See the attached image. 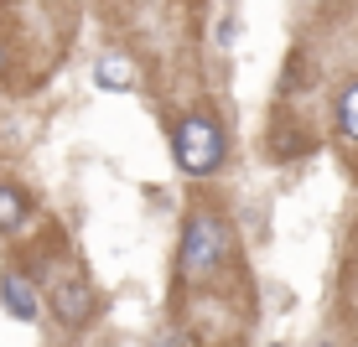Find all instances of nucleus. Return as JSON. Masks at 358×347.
<instances>
[{
    "mask_svg": "<svg viewBox=\"0 0 358 347\" xmlns=\"http://www.w3.org/2000/svg\"><path fill=\"white\" fill-rule=\"evenodd\" d=\"M224 218L218 213H192L187 228H182V249H177V275L182 280H203L218 270V259H224Z\"/></svg>",
    "mask_w": 358,
    "mask_h": 347,
    "instance_id": "nucleus-1",
    "label": "nucleus"
},
{
    "mask_svg": "<svg viewBox=\"0 0 358 347\" xmlns=\"http://www.w3.org/2000/svg\"><path fill=\"white\" fill-rule=\"evenodd\" d=\"M171 151H177V166L187 171V177H208V171H218V161H224V130L208 115H192V119H182Z\"/></svg>",
    "mask_w": 358,
    "mask_h": 347,
    "instance_id": "nucleus-2",
    "label": "nucleus"
},
{
    "mask_svg": "<svg viewBox=\"0 0 358 347\" xmlns=\"http://www.w3.org/2000/svg\"><path fill=\"white\" fill-rule=\"evenodd\" d=\"M52 311L57 321H68V327H78V321H89L94 316V290L83 285L78 275H63L52 285Z\"/></svg>",
    "mask_w": 358,
    "mask_h": 347,
    "instance_id": "nucleus-3",
    "label": "nucleus"
},
{
    "mask_svg": "<svg viewBox=\"0 0 358 347\" xmlns=\"http://www.w3.org/2000/svg\"><path fill=\"white\" fill-rule=\"evenodd\" d=\"M0 295H6V311L16 316V321H36V285L27 280V275H16V270H6L0 275Z\"/></svg>",
    "mask_w": 358,
    "mask_h": 347,
    "instance_id": "nucleus-4",
    "label": "nucleus"
},
{
    "mask_svg": "<svg viewBox=\"0 0 358 347\" xmlns=\"http://www.w3.org/2000/svg\"><path fill=\"white\" fill-rule=\"evenodd\" d=\"M94 83H99V89H130V83H135V68H130L120 52H109V57H99V63H94Z\"/></svg>",
    "mask_w": 358,
    "mask_h": 347,
    "instance_id": "nucleus-5",
    "label": "nucleus"
},
{
    "mask_svg": "<svg viewBox=\"0 0 358 347\" xmlns=\"http://www.w3.org/2000/svg\"><path fill=\"white\" fill-rule=\"evenodd\" d=\"M21 223H27V197L10 182H0V228H21Z\"/></svg>",
    "mask_w": 358,
    "mask_h": 347,
    "instance_id": "nucleus-6",
    "label": "nucleus"
},
{
    "mask_svg": "<svg viewBox=\"0 0 358 347\" xmlns=\"http://www.w3.org/2000/svg\"><path fill=\"white\" fill-rule=\"evenodd\" d=\"M338 125H343L348 140H358V83H353V89H343V98H338Z\"/></svg>",
    "mask_w": 358,
    "mask_h": 347,
    "instance_id": "nucleus-7",
    "label": "nucleus"
},
{
    "mask_svg": "<svg viewBox=\"0 0 358 347\" xmlns=\"http://www.w3.org/2000/svg\"><path fill=\"white\" fill-rule=\"evenodd\" d=\"M156 347H192V342H187V337H182V332H166V337H162V342H156Z\"/></svg>",
    "mask_w": 358,
    "mask_h": 347,
    "instance_id": "nucleus-8",
    "label": "nucleus"
},
{
    "mask_svg": "<svg viewBox=\"0 0 358 347\" xmlns=\"http://www.w3.org/2000/svg\"><path fill=\"white\" fill-rule=\"evenodd\" d=\"M0 63H6V57H0Z\"/></svg>",
    "mask_w": 358,
    "mask_h": 347,
    "instance_id": "nucleus-9",
    "label": "nucleus"
}]
</instances>
